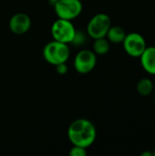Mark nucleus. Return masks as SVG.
<instances>
[{"label":"nucleus","instance_id":"nucleus-17","mask_svg":"<svg viewBox=\"0 0 155 156\" xmlns=\"http://www.w3.org/2000/svg\"><path fill=\"white\" fill-rule=\"evenodd\" d=\"M58 1V0H48V3H49L50 5H54L55 3H57Z\"/></svg>","mask_w":155,"mask_h":156},{"label":"nucleus","instance_id":"nucleus-3","mask_svg":"<svg viewBox=\"0 0 155 156\" xmlns=\"http://www.w3.org/2000/svg\"><path fill=\"white\" fill-rule=\"evenodd\" d=\"M77 29L70 20L58 18L51 26V35L54 40L65 44H70Z\"/></svg>","mask_w":155,"mask_h":156},{"label":"nucleus","instance_id":"nucleus-4","mask_svg":"<svg viewBox=\"0 0 155 156\" xmlns=\"http://www.w3.org/2000/svg\"><path fill=\"white\" fill-rule=\"evenodd\" d=\"M58 18L72 21L82 12L83 5L80 0H58L53 5Z\"/></svg>","mask_w":155,"mask_h":156},{"label":"nucleus","instance_id":"nucleus-2","mask_svg":"<svg viewBox=\"0 0 155 156\" xmlns=\"http://www.w3.org/2000/svg\"><path fill=\"white\" fill-rule=\"evenodd\" d=\"M69 56L70 49L69 44L58 42L54 39L46 44L43 48V57L45 60L53 66L67 62Z\"/></svg>","mask_w":155,"mask_h":156},{"label":"nucleus","instance_id":"nucleus-1","mask_svg":"<svg viewBox=\"0 0 155 156\" xmlns=\"http://www.w3.org/2000/svg\"><path fill=\"white\" fill-rule=\"evenodd\" d=\"M68 138L72 145L89 148L96 141L97 130L90 120L77 119L68 128Z\"/></svg>","mask_w":155,"mask_h":156},{"label":"nucleus","instance_id":"nucleus-10","mask_svg":"<svg viewBox=\"0 0 155 156\" xmlns=\"http://www.w3.org/2000/svg\"><path fill=\"white\" fill-rule=\"evenodd\" d=\"M125 37H126V32L123 27L120 26H111L105 37L111 43L120 44L122 43Z\"/></svg>","mask_w":155,"mask_h":156},{"label":"nucleus","instance_id":"nucleus-11","mask_svg":"<svg viewBox=\"0 0 155 156\" xmlns=\"http://www.w3.org/2000/svg\"><path fill=\"white\" fill-rule=\"evenodd\" d=\"M110 43L111 42L106 37H100V38L94 39L93 52L96 55H99V56L106 55L110 51V48H111Z\"/></svg>","mask_w":155,"mask_h":156},{"label":"nucleus","instance_id":"nucleus-16","mask_svg":"<svg viewBox=\"0 0 155 156\" xmlns=\"http://www.w3.org/2000/svg\"><path fill=\"white\" fill-rule=\"evenodd\" d=\"M141 156H153V152H150V151H146L141 154Z\"/></svg>","mask_w":155,"mask_h":156},{"label":"nucleus","instance_id":"nucleus-6","mask_svg":"<svg viewBox=\"0 0 155 156\" xmlns=\"http://www.w3.org/2000/svg\"><path fill=\"white\" fill-rule=\"evenodd\" d=\"M122 45L125 52L132 58H140L147 48L145 38L137 32L126 34V37L122 41Z\"/></svg>","mask_w":155,"mask_h":156},{"label":"nucleus","instance_id":"nucleus-5","mask_svg":"<svg viewBox=\"0 0 155 156\" xmlns=\"http://www.w3.org/2000/svg\"><path fill=\"white\" fill-rule=\"evenodd\" d=\"M111 26V17L105 13H99L93 16L89 21L87 25V33L93 39L105 37Z\"/></svg>","mask_w":155,"mask_h":156},{"label":"nucleus","instance_id":"nucleus-7","mask_svg":"<svg viewBox=\"0 0 155 156\" xmlns=\"http://www.w3.org/2000/svg\"><path fill=\"white\" fill-rule=\"evenodd\" d=\"M74 68L79 74H88L91 72L97 65V55L93 50L81 49L74 58Z\"/></svg>","mask_w":155,"mask_h":156},{"label":"nucleus","instance_id":"nucleus-18","mask_svg":"<svg viewBox=\"0 0 155 156\" xmlns=\"http://www.w3.org/2000/svg\"><path fill=\"white\" fill-rule=\"evenodd\" d=\"M153 156H155V149H154V151H153Z\"/></svg>","mask_w":155,"mask_h":156},{"label":"nucleus","instance_id":"nucleus-14","mask_svg":"<svg viewBox=\"0 0 155 156\" xmlns=\"http://www.w3.org/2000/svg\"><path fill=\"white\" fill-rule=\"evenodd\" d=\"M85 41H86V37H85V35L82 33V32H80V31H76V34H75V36H74V38H73V40H72V42L70 43V44H74V45H76V46H82L84 43H85Z\"/></svg>","mask_w":155,"mask_h":156},{"label":"nucleus","instance_id":"nucleus-15","mask_svg":"<svg viewBox=\"0 0 155 156\" xmlns=\"http://www.w3.org/2000/svg\"><path fill=\"white\" fill-rule=\"evenodd\" d=\"M67 62H65V63H60V64H58V65H57V66H55L56 67V70H57V72L58 73V74H60V75H64V74H66L67 72H68V66H67V64H66Z\"/></svg>","mask_w":155,"mask_h":156},{"label":"nucleus","instance_id":"nucleus-8","mask_svg":"<svg viewBox=\"0 0 155 156\" xmlns=\"http://www.w3.org/2000/svg\"><path fill=\"white\" fill-rule=\"evenodd\" d=\"M32 25L31 18L25 13H16L11 16L8 22L9 29L16 35H23L28 32Z\"/></svg>","mask_w":155,"mask_h":156},{"label":"nucleus","instance_id":"nucleus-13","mask_svg":"<svg viewBox=\"0 0 155 156\" xmlns=\"http://www.w3.org/2000/svg\"><path fill=\"white\" fill-rule=\"evenodd\" d=\"M70 156H86L87 155V148L72 145L70 151H69Z\"/></svg>","mask_w":155,"mask_h":156},{"label":"nucleus","instance_id":"nucleus-12","mask_svg":"<svg viewBox=\"0 0 155 156\" xmlns=\"http://www.w3.org/2000/svg\"><path fill=\"white\" fill-rule=\"evenodd\" d=\"M153 88L154 86L153 80L149 78L141 79L136 85V90L138 93L142 96H149L153 92Z\"/></svg>","mask_w":155,"mask_h":156},{"label":"nucleus","instance_id":"nucleus-9","mask_svg":"<svg viewBox=\"0 0 155 156\" xmlns=\"http://www.w3.org/2000/svg\"><path fill=\"white\" fill-rule=\"evenodd\" d=\"M143 69L151 75L155 76V47H147L140 57Z\"/></svg>","mask_w":155,"mask_h":156}]
</instances>
